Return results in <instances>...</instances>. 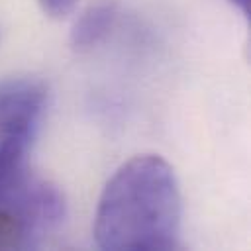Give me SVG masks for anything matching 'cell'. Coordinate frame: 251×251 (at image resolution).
I'll use <instances>...</instances> for the list:
<instances>
[{
    "label": "cell",
    "mask_w": 251,
    "mask_h": 251,
    "mask_svg": "<svg viewBox=\"0 0 251 251\" xmlns=\"http://www.w3.org/2000/svg\"><path fill=\"white\" fill-rule=\"evenodd\" d=\"M182 200L173 167L159 155H137L106 182L94 239L108 251H167L180 245Z\"/></svg>",
    "instance_id": "obj_1"
},
{
    "label": "cell",
    "mask_w": 251,
    "mask_h": 251,
    "mask_svg": "<svg viewBox=\"0 0 251 251\" xmlns=\"http://www.w3.org/2000/svg\"><path fill=\"white\" fill-rule=\"evenodd\" d=\"M29 147L0 141V249L37 247L65 220V196L27 173Z\"/></svg>",
    "instance_id": "obj_2"
},
{
    "label": "cell",
    "mask_w": 251,
    "mask_h": 251,
    "mask_svg": "<svg viewBox=\"0 0 251 251\" xmlns=\"http://www.w3.org/2000/svg\"><path fill=\"white\" fill-rule=\"evenodd\" d=\"M47 104V90L35 78L0 80V139L31 145Z\"/></svg>",
    "instance_id": "obj_3"
},
{
    "label": "cell",
    "mask_w": 251,
    "mask_h": 251,
    "mask_svg": "<svg viewBox=\"0 0 251 251\" xmlns=\"http://www.w3.org/2000/svg\"><path fill=\"white\" fill-rule=\"evenodd\" d=\"M120 14L118 0H94L76 18L71 29V45L76 51H88L102 43L112 27L116 25Z\"/></svg>",
    "instance_id": "obj_4"
},
{
    "label": "cell",
    "mask_w": 251,
    "mask_h": 251,
    "mask_svg": "<svg viewBox=\"0 0 251 251\" xmlns=\"http://www.w3.org/2000/svg\"><path fill=\"white\" fill-rule=\"evenodd\" d=\"M43 12L51 18H65L76 6V0H37Z\"/></svg>",
    "instance_id": "obj_5"
},
{
    "label": "cell",
    "mask_w": 251,
    "mask_h": 251,
    "mask_svg": "<svg viewBox=\"0 0 251 251\" xmlns=\"http://www.w3.org/2000/svg\"><path fill=\"white\" fill-rule=\"evenodd\" d=\"M229 2H231L243 16H249V2H251V0H229Z\"/></svg>",
    "instance_id": "obj_6"
}]
</instances>
